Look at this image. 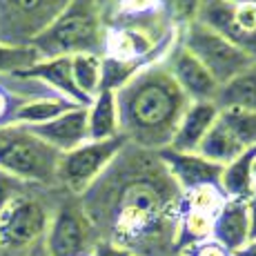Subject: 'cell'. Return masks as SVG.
I'll use <instances>...</instances> for the list:
<instances>
[{
	"label": "cell",
	"mask_w": 256,
	"mask_h": 256,
	"mask_svg": "<svg viewBox=\"0 0 256 256\" xmlns=\"http://www.w3.org/2000/svg\"><path fill=\"white\" fill-rule=\"evenodd\" d=\"M80 208L102 240L136 256H176L183 192L156 152L127 142L80 196Z\"/></svg>",
	"instance_id": "1"
},
{
	"label": "cell",
	"mask_w": 256,
	"mask_h": 256,
	"mask_svg": "<svg viewBox=\"0 0 256 256\" xmlns=\"http://www.w3.org/2000/svg\"><path fill=\"white\" fill-rule=\"evenodd\" d=\"M118 110V134L130 145L158 152L174 138L190 100L165 62H152L114 92Z\"/></svg>",
	"instance_id": "2"
},
{
	"label": "cell",
	"mask_w": 256,
	"mask_h": 256,
	"mask_svg": "<svg viewBox=\"0 0 256 256\" xmlns=\"http://www.w3.org/2000/svg\"><path fill=\"white\" fill-rule=\"evenodd\" d=\"M105 45L100 20L92 0H72L38 36L29 40L40 58L98 54Z\"/></svg>",
	"instance_id": "3"
},
{
	"label": "cell",
	"mask_w": 256,
	"mask_h": 256,
	"mask_svg": "<svg viewBox=\"0 0 256 256\" xmlns=\"http://www.w3.org/2000/svg\"><path fill=\"white\" fill-rule=\"evenodd\" d=\"M58 154L24 125L0 127V172L22 183H54Z\"/></svg>",
	"instance_id": "4"
},
{
	"label": "cell",
	"mask_w": 256,
	"mask_h": 256,
	"mask_svg": "<svg viewBox=\"0 0 256 256\" xmlns=\"http://www.w3.org/2000/svg\"><path fill=\"white\" fill-rule=\"evenodd\" d=\"M180 45L192 56L198 58V62L212 74V78L218 85H223L230 78H234L236 74L256 65L250 54H245L240 47H236L234 42H230L225 36H220L218 32H214L200 20L185 24Z\"/></svg>",
	"instance_id": "5"
},
{
	"label": "cell",
	"mask_w": 256,
	"mask_h": 256,
	"mask_svg": "<svg viewBox=\"0 0 256 256\" xmlns=\"http://www.w3.org/2000/svg\"><path fill=\"white\" fill-rule=\"evenodd\" d=\"M127 140L120 134L105 140H85L82 145L65 152L58 158L56 180L65 185L72 194L82 196L100 178V174L112 165V160L125 150Z\"/></svg>",
	"instance_id": "6"
},
{
	"label": "cell",
	"mask_w": 256,
	"mask_h": 256,
	"mask_svg": "<svg viewBox=\"0 0 256 256\" xmlns=\"http://www.w3.org/2000/svg\"><path fill=\"white\" fill-rule=\"evenodd\" d=\"M203 24L240 47L256 62V4L230 0H203L198 18Z\"/></svg>",
	"instance_id": "7"
},
{
	"label": "cell",
	"mask_w": 256,
	"mask_h": 256,
	"mask_svg": "<svg viewBox=\"0 0 256 256\" xmlns=\"http://www.w3.org/2000/svg\"><path fill=\"white\" fill-rule=\"evenodd\" d=\"M49 214L40 200L18 194L0 212V248L22 250L47 234Z\"/></svg>",
	"instance_id": "8"
},
{
	"label": "cell",
	"mask_w": 256,
	"mask_h": 256,
	"mask_svg": "<svg viewBox=\"0 0 256 256\" xmlns=\"http://www.w3.org/2000/svg\"><path fill=\"white\" fill-rule=\"evenodd\" d=\"M92 225L80 205L65 203L49 218L45 234L47 256H87L92 243Z\"/></svg>",
	"instance_id": "9"
},
{
	"label": "cell",
	"mask_w": 256,
	"mask_h": 256,
	"mask_svg": "<svg viewBox=\"0 0 256 256\" xmlns=\"http://www.w3.org/2000/svg\"><path fill=\"white\" fill-rule=\"evenodd\" d=\"M165 67L190 102H214L218 82L183 45H176L167 52Z\"/></svg>",
	"instance_id": "10"
},
{
	"label": "cell",
	"mask_w": 256,
	"mask_h": 256,
	"mask_svg": "<svg viewBox=\"0 0 256 256\" xmlns=\"http://www.w3.org/2000/svg\"><path fill=\"white\" fill-rule=\"evenodd\" d=\"M160 163L170 172L174 183L180 187V192H190L203 185L220 187V174L223 167L203 158L198 152H176L172 147H163L156 152Z\"/></svg>",
	"instance_id": "11"
},
{
	"label": "cell",
	"mask_w": 256,
	"mask_h": 256,
	"mask_svg": "<svg viewBox=\"0 0 256 256\" xmlns=\"http://www.w3.org/2000/svg\"><path fill=\"white\" fill-rule=\"evenodd\" d=\"M14 76L40 82V85H45L47 90H52L54 94L67 98V100L76 102V105H80V107H90L92 105V98H87L85 94L76 87V82H74L72 56L40 58V60L34 62L32 67L14 74Z\"/></svg>",
	"instance_id": "12"
},
{
	"label": "cell",
	"mask_w": 256,
	"mask_h": 256,
	"mask_svg": "<svg viewBox=\"0 0 256 256\" xmlns=\"http://www.w3.org/2000/svg\"><path fill=\"white\" fill-rule=\"evenodd\" d=\"M27 130L49 147H54L58 154H65L87 140V107H74L54 120Z\"/></svg>",
	"instance_id": "13"
},
{
	"label": "cell",
	"mask_w": 256,
	"mask_h": 256,
	"mask_svg": "<svg viewBox=\"0 0 256 256\" xmlns=\"http://www.w3.org/2000/svg\"><path fill=\"white\" fill-rule=\"evenodd\" d=\"M212 240L228 254H234L250 240L248 203L240 198H225L220 210L212 216Z\"/></svg>",
	"instance_id": "14"
},
{
	"label": "cell",
	"mask_w": 256,
	"mask_h": 256,
	"mask_svg": "<svg viewBox=\"0 0 256 256\" xmlns=\"http://www.w3.org/2000/svg\"><path fill=\"white\" fill-rule=\"evenodd\" d=\"M216 118H218V110L214 102H190L174 132V138L167 147L176 152H198L200 142L208 136Z\"/></svg>",
	"instance_id": "15"
},
{
	"label": "cell",
	"mask_w": 256,
	"mask_h": 256,
	"mask_svg": "<svg viewBox=\"0 0 256 256\" xmlns=\"http://www.w3.org/2000/svg\"><path fill=\"white\" fill-rule=\"evenodd\" d=\"M216 110H243L256 114V65L218 85L214 96Z\"/></svg>",
	"instance_id": "16"
},
{
	"label": "cell",
	"mask_w": 256,
	"mask_h": 256,
	"mask_svg": "<svg viewBox=\"0 0 256 256\" xmlns=\"http://www.w3.org/2000/svg\"><path fill=\"white\" fill-rule=\"evenodd\" d=\"M256 156V147L245 150L240 156H236L232 163L223 167L220 174V192L225 198H240L248 200L254 194V176H252V163Z\"/></svg>",
	"instance_id": "17"
},
{
	"label": "cell",
	"mask_w": 256,
	"mask_h": 256,
	"mask_svg": "<svg viewBox=\"0 0 256 256\" xmlns=\"http://www.w3.org/2000/svg\"><path fill=\"white\" fill-rule=\"evenodd\" d=\"M118 134V110L114 92H98L87 107V140H105Z\"/></svg>",
	"instance_id": "18"
},
{
	"label": "cell",
	"mask_w": 256,
	"mask_h": 256,
	"mask_svg": "<svg viewBox=\"0 0 256 256\" xmlns=\"http://www.w3.org/2000/svg\"><path fill=\"white\" fill-rule=\"evenodd\" d=\"M105 52L107 56L118 60H138L150 58L154 52V40L140 29H114L105 34Z\"/></svg>",
	"instance_id": "19"
},
{
	"label": "cell",
	"mask_w": 256,
	"mask_h": 256,
	"mask_svg": "<svg viewBox=\"0 0 256 256\" xmlns=\"http://www.w3.org/2000/svg\"><path fill=\"white\" fill-rule=\"evenodd\" d=\"M74 107H80V105L58 96V94H42V96L29 98L20 110L16 112L14 125H24V127L42 125V122L54 120V118H58L60 114H65V112L74 110Z\"/></svg>",
	"instance_id": "20"
},
{
	"label": "cell",
	"mask_w": 256,
	"mask_h": 256,
	"mask_svg": "<svg viewBox=\"0 0 256 256\" xmlns=\"http://www.w3.org/2000/svg\"><path fill=\"white\" fill-rule=\"evenodd\" d=\"M243 152H245V147L230 134L228 127H225L218 118H216V122L212 125V130L208 132V136H205L198 147V154L203 156V158H208L220 167L232 163L236 156H240Z\"/></svg>",
	"instance_id": "21"
},
{
	"label": "cell",
	"mask_w": 256,
	"mask_h": 256,
	"mask_svg": "<svg viewBox=\"0 0 256 256\" xmlns=\"http://www.w3.org/2000/svg\"><path fill=\"white\" fill-rule=\"evenodd\" d=\"M212 238V216L200 214V212H192V210H183L178 218V228H176V256L185 250L194 248L198 243Z\"/></svg>",
	"instance_id": "22"
},
{
	"label": "cell",
	"mask_w": 256,
	"mask_h": 256,
	"mask_svg": "<svg viewBox=\"0 0 256 256\" xmlns=\"http://www.w3.org/2000/svg\"><path fill=\"white\" fill-rule=\"evenodd\" d=\"M100 70H102V58L98 54H74L72 56L74 82L92 100L100 92Z\"/></svg>",
	"instance_id": "23"
},
{
	"label": "cell",
	"mask_w": 256,
	"mask_h": 256,
	"mask_svg": "<svg viewBox=\"0 0 256 256\" xmlns=\"http://www.w3.org/2000/svg\"><path fill=\"white\" fill-rule=\"evenodd\" d=\"M218 120L228 127V132L234 136L245 150L256 147V114L243 110H220Z\"/></svg>",
	"instance_id": "24"
},
{
	"label": "cell",
	"mask_w": 256,
	"mask_h": 256,
	"mask_svg": "<svg viewBox=\"0 0 256 256\" xmlns=\"http://www.w3.org/2000/svg\"><path fill=\"white\" fill-rule=\"evenodd\" d=\"M40 60V56L36 54V49L29 45H12V42L0 40V76L2 74H14L27 70L34 62Z\"/></svg>",
	"instance_id": "25"
},
{
	"label": "cell",
	"mask_w": 256,
	"mask_h": 256,
	"mask_svg": "<svg viewBox=\"0 0 256 256\" xmlns=\"http://www.w3.org/2000/svg\"><path fill=\"white\" fill-rule=\"evenodd\" d=\"M223 203H225L223 192H220V187H214V185L196 187V190H190L183 194V210L200 212V214H208V216H214Z\"/></svg>",
	"instance_id": "26"
},
{
	"label": "cell",
	"mask_w": 256,
	"mask_h": 256,
	"mask_svg": "<svg viewBox=\"0 0 256 256\" xmlns=\"http://www.w3.org/2000/svg\"><path fill=\"white\" fill-rule=\"evenodd\" d=\"M174 18L183 24H190L198 18V12L203 7V0H170Z\"/></svg>",
	"instance_id": "27"
},
{
	"label": "cell",
	"mask_w": 256,
	"mask_h": 256,
	"mask_svg": "<svg viewBox=\"0 0 256 256\" xmlns=\"http://www.w3.org/2000/svg\"><path fill=\"white\" fill-rule=\"evenodd\" d=\"M20 183L22 180H18V178H14V176L4 174V172H0V212L4 210V205H7L12 198H16L18 194H22Z\"/></svg>",
	"instance_id": "28"
},
{
	"label": "cell",
	"mask_w": 256,
	"mask_h": 256,
	"mask_svg": "<svg viewBox=\"0 0 256 256\" xmlns=\"http://www.w3.org/2000/svg\"><path fill=\"white\" fill-rule=\"evenodd\" d=\"M178 256H232V254H228L218 243H214V240L210 238V240H205V243H198V245H194V248L180 252Z\"/></svg>",
	"instance_id": "29"
},
{
	"label": "cell",
	"mask_w": 256,
	"mask_h": 256,
	"mask_svg": "<svg viewBox=\"0 0 256 256\" xmlns=\"http://www.w3.org/2000/svg\"><path fill=\"white\" fill-rule=\"evenodd\" d=\"M87 256H136V254H132L130 250H125V248H118V245L114 243H110V240H96V243L92 245V250H90V254Z\"/></svg>",
	"instance_id": "30"
},
{
	"label": "cell",
	"mask_w": 256,
	"mask_h": 256,
	"mask_svg": "<svg viewBox=\"0 0 256 256\" xmlns=\"http://www.w3.org/2000/svg\"><path fill=\"white\" fill-rule=\"evenodd\" d=\"M248 223H250V240L256 238V190L248 200Z\"/></svg>",
	"instance_id": "31"
},
{
	"label": "cell",
	"mask_w": 256,
	"mask_h": 256,
	"mask_svg": "<svg viewBox=\"0 0 256 256\" xmlns=\"http://www.w3.org/2000/svg\"><path fill=\"white\" fill-rule=\"evenodd\" d=\"M156 4V0H127V7L132 12H145V9H152Z\"/></svg>",
	"instance_id": "32"
},
{
	"label": "cell",
	"mask_w": 256,
	"mask_h": 256,
	"mask_svg": "<svg viewBox=\"0 0 256 256\" xmlns=\"http://www.w3.org/2000/svg\"><path fill=\"white\" fill-rule=\"evenodd\" d=\"M232 256H256V238L248 240V243H245L238 252H234Z\"/></svg>",
	"instance_id": "33"
},
{
	"label": "cell",
	"mask_w": 256,
	"mask_h": 256,
	"mask_svg": "<svg viewBox=\"0 0 256 256\" xmlns=\"http://www.w3.org/2000/svg\"><path fill=\"white\" fill-rule=\"evenodd\" d=\"M252 176H254V185H256V156H254V163H252Z\"/></svg>",
	"instance_id": "34"
},
{
	"label": "cell",
	"mask_w": 256,
	"mask_h": 256,
	"mask_svg": "<svg viewBox=\"0 0 256 256\" xmlns=\"http://www.w3.org/2000/svg\"><path fill=\"white\" fill-rule=\"evenodd\" d=\"M230 2H254L256 4V0H230Z\"/></svg>",
	"instance_id": "35"
}]
</instances>
